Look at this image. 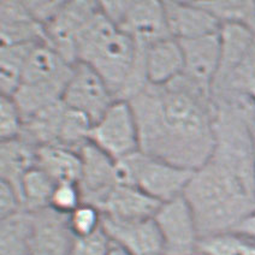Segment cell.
<instances>
[{"label": "cell", "instance_id": "ffe728a7", "mask_svg": "<svg viewBox=\"0 0 255 255\" xmlns=\"http://www.w3.org/2000/svg\"><path fill=\"white\" fill-rule=\"evenodd\" d=\"M36 150L37 147L23 137L1 141L0 143L1 182L11 185L19 198L23 178L36 166Z\"/></svg>", "mask_w": 255, "mask_h": 255}, {"label": "cell", "instance_id": "e0dca14e", "mask_svg": "<svg viewBox=\"0 0 255 255\" xmlns=\"http://www.w3.org/2000/svg\"><path fill=\"white\" fill-rule=\"evenodd\" d=\"M1 45L45 42V27L35 21L24 1L4 0L0 4Z\"/></svg>", "mask_w": 255, "mask_h": 255}, {"label": "cell", "instance_id": "2e32d148", "mask_svg": "<svg viewBox=\"0 0 255 255\" xmlns=\"http://www.w3.org/2000/svg\"><path fill=\"white\" fill-rule=\"evenodd\" d=\"M160 205L135 185L118 184L106 196L99 210L107 218L138 220L153 218Z\"/></svg>", "mask_w": 255, "mask_h": 255}, {"label": "cell", "instance_id": "9a60e30c", "mask_svg": "<svg viewBox=\"0 0 255 255\" xmlns=\"http://www.w3.org/2000/svg\"><path fill=\"white\" fill-rule=\"evenodd\" d=\"M34 214L31 255H70L74 235L68 224V216L46 208Z\"/></svg>", "mask_w": 255, "mask_h": 255}, {"label": "cell", "instance_id": "cb8c5ba5", "mask_svg": "<svg viewBox=\"0 0 255 255\" xmlns=\"http://www.w3.org/2000/svg\"><path fill=\"white\" fill-rule=\"evenodd\" d=\"M39 43L1 45L0 47V88L1 95L13 97L21 83L29 56Z\"/></svg>", "mask_w": 255, "mask_h": 255}, {"label": "cell", "instance_id": "ba28073f", "mask_svg": "<svg viewBox=\"0 0 255 255\" xmlns=\"http://www.w3.org/2000/svg\"><path fill=\"white\" fill-rule=\"evenodd\" d=\"M99 11V1H64L57 16L45 25L43 43L69 63L76 64L78 40Z\"/></svg>", "mask_w": 255, "mask_h": 255}, {"label": "cell", "instance_id": "52a82bcc", "mask_svg": "<svg viewBox=\"0 0 255 255\" xmlns=\"http://www.w3.org/2000/svg\"><path fill=\"white\" fill-rule=\"evenodd\" d=\"M153 219L163 241V255H199L201 236L183 195L161 204Z\"/></svg>", "mask_w": 255, "mask_h": 255}, {"label": "cell", "instance_id": "f546056e", "mask_svg": "<svg viewBox=\"0 0 255 255\" xmlns=\"http://www.w3.org/2000/svg\"><path fill=\"white\" fill-rule=\"evenodd\" d=\"M82 202V194L78 184L72 182H64L56 184L52 194L50 208L63 216H69Z\"/></svg>", "mask_w": 255, "mask_h": 255}, {"label": "cell", "instance_id": "f1b7e54d", "mask_svg": "<svg viewBox=\"0 0 255 255\" xmlns=\"http://www.w3.org/2000/svg\"><path fill=\"white\" fill-rule=\"evenodd\" d=\"M24 117L12 97L0 98V137L1 141L13 140L22 136Z\"/></svg>", "mask_w": 255, "mask_h": 255}, {"label": "cell", "instance_id": "ac0fdd59", "mask_svg": "<svg viewBox=\"0 0 255 255\" xmlns=\"http://www.w3.org/2000/svg\"><path fill=\"white\" fill-rule=\"evenodd\" d=\"M148 83L165 86L183 72V51L181 42L173 37H165L148 46L144 52Z\"/></svg>", "mask_w": 255, "mask_h": 255}, {"label": "cell", "instance_id": "7a4b0ae2", "mask_svg": "<svg viewBox=\"0 0 255 255\" xmlns=\"http://www.w3.org/2000/svg\"><path fill=\"white\" fill-rule=\"evenodd\" d=\"M129 103L141 152L190 171L207 163L216 142L212 97L179 76L165 86L148 85Z\"/></svg>", "mask_w": 255, "mask_h": 255}, {"label": "cell", "instance_id": "6da1fadb", "mask_svg": "<svg viewBox=\"0 0 255 255\" xmlns=\"http://www.w3.org/2000/svg\"><path fill=\"white\" fill-rule=\"evenodd\" d=\"M214 135L212 154L194 171L183 194L201 237L234 230L255 211V150L248 115L233 107L218 110Z\"/></svg>", "mask_w": 255, "mask_h": 255}, {"label": "cell", "instance_id": "3957f363", "mask_svg": "<svg viewBox=\"0 0 255 255\" xmlns=\"http://www.w3.org/2000/svg\"><path fill=\"white\" fill-rule=\"evenodd\" d=\"M138 52V46L100 8L78 40L77 62L97 71L118 100L137 62Z\"/></svg>", "mask_w": 255, "mask_h": 255}, {"label": "cell", "instance_id": "44dd1931", "mask_svg": "<svg viewBox=\"0 0 255 255\" xmlns=\"http://www.w3.org/2000/svg\"><path fill=\"white\" fill-rule=\"evenodd\" d=\"M68 106L62 100L52 104L24 120L21 137L37 147L58 146Z\"/></svg>", "mask_w": 255, "mask_h": 255}, {"label": "cell", "instance_id": "30bf717a", "mask_svg": "<svg viewBox=\"0 0 255 255\" xmlns=\"http://www.w3.org/2000/svg\"><path fill=\"white\" fill-rule=\"evenodd\" d=\"M81 175L78 187L82 201L99 208L106 196L118 185L117 161L88 142L80 150Z\"/></svg>", "mask_w": 255, "mask_h": 255}, {"label": "cell", "instance_id": "836d02e7", "mask_svg": "<svg viewBox=\"0 0 255 255\" xmlns=\"http://www.w3.org/2000/svg\"><path fill=\"white\" fill-rule=\"evenodd\" d=\"M234 230L255 241V211L248 214Z\"/></svg>", "mask_w": 255, "mask_h": 255}, {"label": "cell", "instance_id": "83f0119b", "mask_svg": "<svg viewBox=\"0 0 255 255\" xmlns=\"http://www.w3.org/2000/svg\"><path fill=\"white\" fill-rule=\"evenodd\" d=\"M68 224L74 237H85L103 228V213L95 206L82 202L68 216Z\"/></svg>", "mask_w": 255, "mask_h": 255}, {"label": "cell", "instance_id": "4fadbf2b", "mask_svg": "<svg viewBox=\"0 0 255 255\" xmlns=\"http://www.w3.org/2000/svg\"><path fill=\"white\" fill-rule=\"evenodd\" d=\"M103 230L130 255H163V241L153 218L118 220L103 216Z\"/></svg>", "mask_w": 255, "mask_h": 255}, {"label": "cell", "instance_id": "277c9868", "mask_svg": "<svg viewBox=\"0 0 255 255\" xmlns=\"http://www.w3.org/2000/svg\"><path fill=\"white\" fill-rule=\"evenodd\" d=\"M72 70L74 64L46 43L34 47L19 87L12 97L24 120L63 99Z\"/></svg>", "mask_w": 255, "mask_h": 255}, {"label": "cell", "instance_id": "5bb4252c", "mask_svg": "<svg viewBox=\"0 0 255 255\" xmlns=\"http://www.w3.org/2000/svg\"><path fill=\"white\" fill-rule=\"evenodd\" d=\"M164 7L170 35L178 41L212 35L222 28L198 1H164Z\"/></svg>", "mask_w": 255, "mask_h": 255}, {"label": "cell", "instance_id": "d4e9b609", "mask_svg": "<svg viewBox=\"0 0 255 255\" xmlns=\"http://www.w3.org/2000/svg\"><path fill=\"white\" fill-rule=\"evenodd\" d=\"M56 184V182L41 169L37 166L31 169L23 178L21 185L23 210L30 213H37L50 208Z\"/></svg>", "mask_w": 255, "mask_h": 255}, {"label": "cell", "instance_id": "1f68e13d", "mask_svg": "<svg viewBox=\"0 0 255 255\" xmlns=\"http://www.w3.org/2000/svg\"><path fill=\"white\" fill-rule=\"evenodd\" d=\"M29 12L40 24L47 25L57 16L64 1H24Z\"/></svg>", "mask_w": 255, "mask_h": 255}, {"label": "cell", "instance_id": "484cf974", "mask_svg": "<svg viewBox=\"0 0 255 255\" xmlns=\"http://www.w3.org/2000/svg\"><path fill=\"white\" fill-rule=\"evenodd\" d=\"M199 255H255V241L235 230L202 236Z\"/></svg>", "mask_w": 255, "mask_h": 255}, {"label": "cell", "instance_id": "7402d4cb", "mask_svg": "<svg viewBox=\"0 0 255 255\" xmlns=\"http://www.w3.org/2000/svg\"><path fill=\"white\" fill-rule=\"evenodd\" d=\"M36 166L56 183H78L81 175L80 153L60 146H43L36 150Z\"/></svg>", "mask_w": 255, "mask_h": 255}, {"label": "cell", "instance_id": "d6986e66", "mask_svg": "<svg viewBox=\"0 0 255 255\" xmlns=\"http://www.w3.org/2000/svg\"><path fill=\"white\" fill-rule=\"evenodd\" d=\"M255 37V29L240 23L223 24L219 30L220 59L213 89L222 85L245 59ZM212 89V91H213Z\"/></svg>", "mask_w": 255, "mask_h": 255}, {"label": "cell", "instance_id": "8992f818", "mask_svg": "<svg viewBox=\"0 0 255 255\" xmlns=\"http://www.w3.org/2000/svg\"><path fill=\"white\" fill-rule=\"evenodd\" d=\"M89 142L116 161L140 150L137 122L129 101L116 100L93 123Z\"/></svg>", "mask_w": 255, "mask_h": 255}, {"label": "cell", "instance_id": "603a6c76", "mask_svg": "<svg viewBox=\"0 0 255 255\" xmlns=\"http://www.w3.org/2000/svg\"><path fill=\"white\" fill-rule=\"evenodd\" d=\"M34 214L22 210L1 218L0 255H31Z\"/></svg>", "mask_w": 255, "mask_h": 255}, {"label": "cell", "instance_id": "4316f807", "mask_svg": "<svg viewBox=\"0 0 255 255\" xmlns=\"http://www.w3.org/2000/svg\"><path fill=\"white\" fill-rule=\"evenodd\" d=\"M220 24L240 23L255 29V1H198Z\"/></svg>", "mask_w": 255, "mask_h": 255}, {"label": "cell", "instance_id": "7c38bea8", "mask_svg": "<svg viewBox=\"0 0 255 255\" xmlns=\"http://www.w3.org/2000/svg\"><path fill=\"white\" fill-rule=\"evenodd\" d=\"M136 43L147 48L159 40L170 37L164 1H128L123 17L117 24Z\"/></svg>", "mask_w": 255, "mask_h": 255}, {"label": "cell", "instance_id": "9c48e42d", "mask_svg": "<svg viewBox=\"0 0 255 255\" xmlns=\"http://www.w3.org/2000/svg\"><path fill=\"white\" fill-rule=\"evenodd\" d=\"M117 100L104 78L87 64H74L62 101L95 123Z\"/></svg>", "mask_w": 255, "mask_h": 255}, {"label": "cell", "instance_id": "d6a6232c", "mask_svg": "<svg viewBox=\"0 0 255 255\" xmlns=\"http://www.w3.org/2000/svg\"><path fill=\"white\" fill-rule=\"evenodd\" d=\"M23 210L21 198L11 185L0 183V216L1 218L11 216Z\"/></svg>", "mask_w": 255, "mask_h": 255}, {"label": "cell", "instance_id": "4dcf8cb0", "mask_svg": "<svg viewBox=\"0 0 255 255\" xmlns=\"http://www.w3.org/2000/svg\"><path fill=\"white\" fill-rule=\"evenodd\" d=\"M111 243V240L101 228L89 236L74 237L70 255H106Z\"/></svg>", "mask_w": 255, "mask_h": 255}, {"label": "cell", "instance_id": "5b68a950", "mask_svg": "<svg viewBox=\"0 0 255 255\" xmlns=\"http://www.w3.org/2000/svg\"><path fill=\"white\" fill-rule=\"evenodd\" d=\"M193 173L141 150L117 161L118 183L135 185L160 204L183 195Z\"/></svg>", "mask_w": 255, "mask_h": 255}, {"label": "cell", "instance_id": "e575fe53", "mask_svg": "<svg viewBox=\"0 0 255 255\" xmlns=\"http://www.w3.org/2000/svg\"><path fill=\"white\" fill-rule=\"evenodd\" d=\"M106 255H130V254L128 253L127 251H124L123 248L120 247V246L116 245V243L112 242L111 243V247H110L109 252H107Z\"/></svg>", "mask_w": 255, "mask_h": 255}, {"label": "cell", "instance_id": "8fae6325", "mask_svg": "<svg viewBox=\"0 0 255 255\" xmlns=\"http://www.w3.org/2000/svg\"><path fill=\"white\" fill-rule=\"evenodd\" d=\"M179 42L184 60L181 76L200 92L212 97L213 85L219 69V33Z\"/></svg>", "mask_w": 255, "mask_h": 255}]
</instances>
